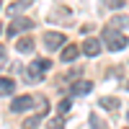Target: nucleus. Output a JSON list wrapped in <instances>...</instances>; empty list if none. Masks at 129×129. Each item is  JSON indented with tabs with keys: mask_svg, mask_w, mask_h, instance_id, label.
Wrapping results in <instances>:
<instances>
[{
	"mask_svg": "<svg viewBox=\"0 0 129 129\" xmlns=\"http://www.w3.org/2000/svg\"><path fill=\"white\" fill-rule=\"evenodd\" d=\"M101 39H85L83 41V54H88V57H95V54H101Z\"/></svg>",
	"mask_w": 129,
	"mask_h": 129,
	"instance_id": "obj_6",
	"label": "nucleus"
},
{
	"mask_svg": "<svg viewBox=\"0 0 129 129\" xmlns=\"http://www.w3.org/2000/svg\"><path fill=\"white\" fill-rule=\"evenodd\" d=\"M34 103H36V98H31V95H18V98L10 103V111H13V114H21V111L31 109Z\"/></svg>",
	"mask_w": 129,
	"mask_h": 129,
	"instance_id": "obj_5",
	"label": "nucleus"
},
{
	"mask_svg": "<svg viewBox=\"0 0 129 129\" xmlns=\"http://www.w3.org/2000/svg\"><path fill=\"white\" fill-rule=\"evenodd\" d=\"M78 54H80V47L78 44H67V47L62 49V62H72Z\"/></svg>",
	"mask_w": 129,
	"mask_h": 129,
	"instance_id": "obj_8",
	"label": "nucleus"
},
{
	"mask_svg": "<svg viewBox=\"0 0 129 129\" xmlns=\"http://www.w3.org/2000/svg\"><path fill=\"white\" fill-rule=\"evenodd\" d=\"M101 36H103V47H106V49H111V52H121V49L129 47L126 34H121L116 26H106Z\"/></svg>",
	"mask_w": 129,
	"mask_h": 129,
	"instance_id": "obj_1",
	"label": "nucleus"
},
{
	"mask_svg": "<svg viewBox=\"0 0 129 129\" xmlns=\"http://www.w3.org/2000/svg\"><path fill=\"white\" fill-rule=\"evenodd\" d=\"M101 106L109 111H116L119 109V98H111V95H106V98H101Z\"/></svg>",
	"mask_w": 129,
	"mask_h": 129,
	"instance_id": "obj_11",
	"label": "nucleus"
},
{
	"mask_svg": "<svg viewBox=\"0 0 129 129\" xmlns=\"http://www.w3.org/2000/svg\"><path fill=\"white\" fill-rule=\"evenodd\" d=\"M124 5V0H111V8H121Z\"/></svg>",
	"mask_w": 129,
	"mask_h": 129,
	"instance_id": "obj_16",
	"label": "nucleus"
},
{
	"mask_svg": "<svg viewBox=\"0 0 129 129\" xmlns=\"http://www.w3.org/2000/svg\"><path fill=\"white\" fill-rule=\"evenodd\" d=\"M52 67V59H34L28 64V70H26V75H28V83H39L41 78H44V72Z\"/></svg>",
	"mask_w": 129,
	"mask_h": 129,
	"instance_id": "obj_2",
	"label": "nucleus"
},
{
	"mask_svg": "<svg viewBox=\"0 0 129 129\" xmlns=\"http://www.w3.org/2000/svg\"><path fill=\"white\" fill-rule=\"evenodd\" d=\"M90 126H93V129H106V126L101 124V119H98V116H90Z\"/></svg>",
	"mask_w": 129,
	"mask_h": 129,
	"instance_id": "obj_15",
	"label": "nucleus"
},
{
	"mask_svg": "<svg viewBox=\"0 0 129 129\" xmlns=\"http://www.w3.org/2000/svg\"><path fill=\"white\" fill-rule=\"evenodd\" d=\"M28 3H31V0H18V3H13V5H8V8H5V13H8V16H13L16 10H21L23 5H28Z\"/></svg>",
	"mask_w": 129,
	"mask_h": 129,
	"instance_id": "obj_12",
	"label": "nucleus"
},
{
	"mask_svg": "<svg viewBox=\"0 0 129 129\" xmlns=\"http://www.w3.org/2000/svg\"><path fill=\"white\" fill-rule=\"evenodd\" d=\"M70 109H72V103H70V98H62L59 103H57V111L64 116V114H70Z\"/></svg>",
	"mask_w": 129,
	"mask_h": 129,
	"instance_id": "obj_13",
	"label": "nucleus"
},
{
	"mask_svg": "<svg viewBox=\"0 0 129 129\" xmlns=\"http://www.w3.org/2000/svg\"><path fill=\"white\" fill-rule=\"evenodd\" d=\"M126 119H129V111H126Z\"/></svg>",
	"mask_w": 129,
	"mask_h": 129,
	"instance_id": "obj_17",
	"label": "nucleus"
},
{
	"mask_svg": "<svg viewBox=\"0 0 129 129\" xmlns=\"http://www.w3.org/2000/svg\"><path fill=\"white\" fill-rule=\"evenodd\" d=\"M90 90H93V80H78V83H72V88H70L72 95H85Z\"/></svg>",
	"mask_w": 129,
	"mask_h": 129,
	"instance_id": "obj_7",
	"label": "nucleus"
},
{
	"mask_svg": "<svg viewBox=\"0 0 129 129\" xmlns=\"http://www.w3.org/2000/svg\"><path fill=\"white\" fill-rule=\"evenodd\" d=\"M47 129H64L62 116H54V119H49V121H47Z\"/></svg>",
	"mask_w": 129,
	"mask_h": 129,
	"instance_id": "obj_14",
	"label": "nucleus"
},
{
	"mask_svg": "<svg viewBox=\"0 0 129 129\" xmlns=\"http://www.w3.org/2000/svg\"><path fill=\"white\" fill-rule=\"evenodd\" d=\"M44 47L47 49H64L67 44H64V34H59V31H49V34H44Z\"/></svg>",
	"mask_w": 129,
	"mask_h": 129,
	"instance_id": "obj_4",
	"label": "nucleus"
},
{
	"mask_svg": "<svg viewBox=\"0 0 129 129\" xmlns=\"http://www.w3.org/2000/svg\"><path fill=\"white\" fill-rule=\"evenodd\" d=\"M13 90H16V83H13V80H10V78H0V93H3L5 98H8Z\"/></svg>",
	"mask_w": 129,
	"mask_h": 129,
	"instance_id": "obj_9",
	"label": "nucleus"
},
{
	"mask_svg": "<svg viewBox=\"0 0 129 129\" xmlns=\"http://www.w3.org/2000/svg\"><path fill=\"white\" fill-rule=\"evenodd\" d=\"M31 26H34V21H31V18H26V16H18V18H13V23H10V26L5 28V36H8V39H13L16 34H21V31H28Z\"/></svg>",
	"mask_w": 129,
	"mask_h": 129,
	"instance_id": "obj_3",
	"label": "nucleus"
},
{
	"mask_svg": "<svg viewBox=\"0 0 129 129\" xmlns=\"http://www.w3.org/2000/svg\"><path fill=\"white\" fill-rule=\"evenodd\" d=\"M16 49H18V52H34V39H28V36L18 39V41H16Z\"/></svg>",
	"mask_w": 129,
	"mask_h": 129,
	"instance_id": "obj_10",
	"label": "nucleus"
}]
</instances>
